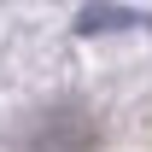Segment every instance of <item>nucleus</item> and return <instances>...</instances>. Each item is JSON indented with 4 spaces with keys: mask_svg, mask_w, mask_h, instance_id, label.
<instances>
[{
    "mask_svg": "<svg viewBox=\"0 0 152 152\" xmlns=\"http://www.w3.org/2000/svg\"><path fill=\"white\" fill-rule=\"evenodd\" d=\"M117 23H140V12H129V6H82L76 12V29H88V35L117 29Z\"/></svg>",
    "mask_w": 152,
    "mask_h": 152,
    "instance_id": "nucleus-1",
    "label": "nucleus"
}]
</instances>
